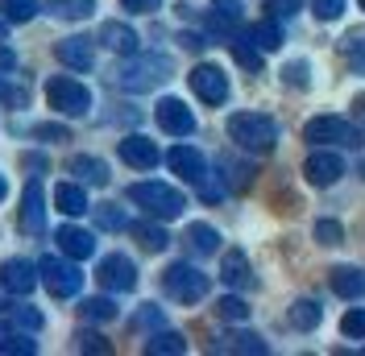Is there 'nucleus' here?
Listing matches in <instances>:
<instances>
[{
    "label": "nucleus",
    "mask_w": 365,
    "mask_h": 356,
    "mask_svg": "<svg viewBox=\"0 0 365 356\" xmlns=\"http://www.w3.org/2000/svg\"><path fill=\"white\" fill-rule=\"evenodd\" d=\"M228 137L250 154H270L278 145V125L266 112H237V116H228Z\"/></svg>",
    "instance_id": "obj_1"
},
{
    "label": "nucleus",
    "mask_w": 365,
    "mask_h": 356,
    "mask_svg": "<svg viewBox=\"0 0 365 356\" xmlns=\"http://www.w3.org/2000/svg\"><path fill=\"white\" fill-rule=\"evenodd\" d=\"M166 79H170V58L166 54H129V63L116 70V88L133 91V95L158 88Z\"/></svg>",
    "instance_id": "obj_2"
},
{
    "label": "nucleus",
    "mask_w": 365,
    "mask_h": 356,
    "mask_svg": "<svg viewBox=\"0 0 365 356\" xmlns=\"http://www.w3.org/2000/svg\"><path fill=\"white\" fill-rule=\"evenodd\" d=\"M129 199H133L145 216H154V220H179L182 207H187L182 191L166 187V182H133V187H129Z\"/></svg>",
    "instance_id": "obj_3"
},
{
    "label": "nucleus",
    "mask_w": 365,
    "mask_h": 356,
    "mask_svg": "<svg viewBox=\"0 0 365 356\" xmlns=\"http://www.w3.org/2000/svg\"><path fill=\"white\" fill-rule=\"evenodd\" d=\"M38 278H42V286L54 294V298H75L79 290H83V273H79V266H75V257H42L38 261Z\"/></svg>",
    "instance_id": "obj_4"
},
{
    "label": "nucleus",
    "mask_w": 365,
    "mask_h": 356,
    "mask_svg": "<svg viewBox=\"0 0 365 356\" xmlns=\"http://www.w3.org/2000/svg\"><path fill=\"white\" fill-rule=\"evenodd\" d=\"M46 100H50V108L63 112V116H83V112H91V91L79 79H71V75L46 79Z\"/></svg>",
    "instance_id": "obj_5"
},
{
    "label": "nucleus",
    "mask_w": 365,
    "mask_h": 356,
    "mask_svg": "<svg viewBox=\"0 0 365 356\" xmlns=\"http://www.w3.org/2000/svg\"><path fill=\"white\" fill-rule=\"evenodd\" d=\"M303 141L312 145H341V150H357L361 145V133L344 120V116H316L303 125Z\"/></svg>",
    "instance_id": "obj_6"
},
{
    "label": "nucleus",
    "mask_w": 365,
    "mask_h": 356,
    "mask_svg": "<svg viewBox=\"0 0 365 356\" xmlns=\"http://www.w3.org/2000/svg\"><path fill=\"white\" fill-rule=\"evenodd\" d=\"M162 286H166V294H170L175 303H187V307H191V303H200V298L207 294L212 282H207V273H200L195 266L175 261V266L162 273Z\"/></svg>",
    "instance_id": "obj_7"
},
{
    "label": "nucleus",
    "mask_w": 365,
    "mask_h": 356,
    "mask_svg": "<svg viewBox=\"0 0 365 356\" xmlns=\"http://www.w3.org/2000/svg\"><path fill=\"white\" fill-rule=\"evenodd\" d=\"M154 120H158L162 133H170V137H191V133H195V116H191V108H187L182 100H175V95L158 100Z\"/></svg>",
    "instance_id": "obj_8"
},
{
    "label": "nucleus",
    "mask_w": 365,
    "mask_h": 356,
    "mask_svg": "<svg viewBox=\"0 0 365 356\" xmlns=\"http://www.w3.org/2000/svg\"><path fill=\"white\" fill-rule=\"evenodd\" d=\"M96 278H100V286L104 290H116V294H125V290L137 286V266L125 257V253H108L100 269H96Z\"/></svg>",
    "instance_id": "obj_9"
},
{
    "label": "nucleus",
    "mask_w": 365,
    "mask_h": 356,
    "mask_svg": "<svg viewBox=\"0 0 365 356\" xmlns=\"http://www.w3.org/2000/svg\"><path fill=\"white\" fill-rule=\"evenodd\" d=\"M191 91L204 100V104H225L228 100V75L212 63H200L191 70Z\"/></svg>",
    "instance_id": "obj_10"
},
{
    "label": "nucleus",
    "mask_w": 365,
    "mask_h": 356,
    "mask_svg": "<svg viewBox=\"0 0 365 356\" xmlns=\"http://www.w3.org/2000/svg\"><path fill=\"white\" fill-rule=\"evenodd\" d=\"M38 282H42L38 278V266L25 261V257H9L0 266V286L9 290V294H17V298H29V290L38 286Z\"/></svg>",
    "instance_id": "obj_11"
},
{
    "label": "nucleus",
    "mask_w": 365,
    "mask_h": 356,
    "mask_svg": "<svg viewBox=\"0 0 365 356\" xmlns=\"http://www.w3.org/2000/svg\"><path fill=\"white\" fill-rule=\"evenodd\" d=\"M21 232H29V236H42L46 232V191H42V182L34 178L29 187H25V195H21Z\"/></svg>",
    "instance_id": "obj_12"
},
{
    "label": "nucleus",
    "mask_w": 365,
    "mask_h": 356,
    "mask_svg": "<svg viewBox=\"0 0 365 356\" xmlns=\"http://www.w3.org/2000/svg\"><path fill=\"white\" fill-rule=\"evenodd\" d=\"M166 166L175 170L179 178H187V182H204V174H207V157L195 150V145H175L170 154H166Z\"/></svg>",
    "instance_id": "obj_13"
},
{
    "label": "nucleus",
    "mask_w": 365,
    "mask_h": 356,
    "mask_svg": "<svg viewBox=\"0 0 365 356\" xmlns=\"http://www.w3.org/2000/svg\"><path fill=\"white\" fill-rule=\"evenodd\" d=\"M303 174H307V182L312 187H332V182H341V174H344V162H341V154H312L307 162H303Z\"/></svg>",
    "instance_id": "obj_14"
},
{
    "label": "nucleus",
    "mask_w": 365,
    "mask_h": 356,
    "mask_svg": "<svg viewBox=\"0 0 365 356\" xmlns=\"http://www.w3.org/2000/svg\"><path fill=\"white\" fill-rule=\"evenodd\" d=\"M120 157H125L133 170H154V166H158V145H154L150 137L133 133V137L120 141Z\"/></svg>",
    "instance_id": "obj_15"
},
{
    "label": "nucleus",
    "mask_w": 365,
    "mask_h": 356,
    "mask_svg": "<svg viewBox=\"0 0 365 356\" xmlns=\"http://www.w3.org/2000/svg\"><path fill=\"white\" fill-rule=\"evenodd\" d=\"M220 278H225L228 290H250L253 282H257V278H253V269H250V257H245L241 248H228V253H225Z\"/></svg>",
    "instance_id": "obj_16"
},
{
    "label": "nucleus",
    "mask_w": 365,
    "mask_h": 356,
    "mask_svg": "<svg viewBox=\"0 0 365 356\" xmlns=\"http://www.w3.org/2000/svg\"><path fill=\"white\" fill-rule=\"evenodd\" d=\"M54 54H58V63L71 67V70H91V63H96L91 38H67V42L54 46Z\"/></svg>",
    "instance_id": "obj_17"
},
{
    "label": "nucleus",
    "mask_w": 365,
    "mask_h": 356,
    "mask_svg": "<svg viewBox=\"0 0 365 356\" xmlns=\"http://www.w3.org/2000/svg\"><path fill=\"white\" fill-rule=\"evenodd\" d=\"M100 42L108 46L113 54H125V58H129V54H137L141 38H137L125 21H104V25H100Z\"/></svg>",
    "instance_id": "obj_18"
},
{
    "label": "nucleus",
    "mask_w": 365,
    "mask_h": 356,
    "mask_svg": "<svg viewBox=\"0 0 365 356\" xmlns=\"http://www.w3.org/2000/svg\"><path fill=\"white\" fill-rule=\"evenodd\" d=\"M58 253H67V257H75V261H83V257H91L96 253V241H91V232H83V228H75V224H67V228H58Z\"/></svg>",
    "instance_id": "obj_19"
},
{
    "label": "nucleus",
    "mask_w": 365,
    "mask_h": 356,
    "mask_svg": "<svg viewBox=\"0 0 365 356\" xmlns=\"http://www.w3.org/2000/svg\"><path fill=\"white\" fill-rule=\"evenodd\" d=\"M216 352H245V356H266V352H270V344H266L262 335H253V332H232V335H225V340L216 344Z\"/></svg>",
    "instance_id": "obj_20"
},
{
    "label": "nucleus",
    "mask_w": 365,
    "mask_h": 356,
    "mask_svg": "<svg viewBox=\"0 0 365 356\" xmlns=\"http://www.w3.org/2000/svg\"><path fill=\"white\" fill-rule=\"evenodd\" d=\"M332 290L341 298H365V269H353V266L332 269Z\"/></svg>",
    "instance_id": "obj_21"
},
{
    "label": "nucleus",
    "mask_w": 365,
    "mask_h": 356,
    "mask_svg": "<svg viewBox=\"0 0 365 356\" xmlns=\"http://www.w3.org/2000/svg\"><path fill=\"white\" fill-rule=\"evenodd\" d=\"M67 170H71V174H79L83 182H91V187H108V166H104L100 157H91V154L71 157Z\"/></svg>",
    "instance_id": "obj_22"
},
{
    "label": "nucleus",
    "mask_w": 365,
    "mask_h": 356,
    "mask_svg": "<svg viewBox=\"0 0 365 356\" xmlns=\"http://www.w3.org/2000/svg\"><path fill=\"white\" fill-rule=\"evenodd\" d=\"M129 232L137 236V245L145 248V253H162V248L170 245V236H166V228L154 220H141V224H129Z\"/></svg>",
    "instance_id": "obj_23"
},
{
    "label": "nucleus",
    "mask_w": 365,
    "mask_h": 356,
    "mask_svg": "<svg viewBox=\"0 0 365 356\" xmlns=\"http://www.w3.org/2000/svg\"><path fill=\"white\" fill-rule=\"evenodd\" d=\"M187 245H191V253H200V257H212V253H220V232L212 224H191L187 228Z\"/></svg>",
    "instance_id": "obj_24"
},
{
    "label": "nucleus",
    "mask_w": 365,
    "mask_h": 356,
    "mask_svg": "<svg viewBox=\"0 0 365 356\" xmlns=\"http://www.w3.org/2000/svg\"><path fill=\"white\" fill-rule=\"evenodd\" d=\"M228 42H232V58H237L241 67L253 70V75L262 70V50H257V42L250 38V29H245V33H232Z\"/></svg>",
    "instance_id": "obj_25"
},
{
    "label": "nucleus",
    "mask_w": 365,
    "mask_h": 356,
    "mask_svg": "<svg viewBox=\"0 0 365 356\" xmlns=\"http://www.w3.org/2000/svg\"><path fill=\"white\" fill-rule=\"evenodd\" d=\"M54 203H58V211H63V216H83V211H91L83 187H75V182H63V187L54 191Z\"/></svg>",
    "instance_id": "obj_26"
},
{
    "label": "nucleus",
    "mask_w": 365,
    "mask_h": 356,
    "mask_svg": "<svg viewBox=\"0 0 365 356\" xmlns=\"http://www.w3.org/2000/svg\"><path fill=\"white\" fill-rule=\"evenodd\" d=\"M145 352L150 356H182L187 352V340L179 332H154L145 340Z\"/></svg>",
    "instance_id": "obj_27"
},
{
    "label": "nucleus",
    "mask_w": 365,
    "mask_h": 356,
    "mask_svg": "<svg viewBox=\"0 0 365 356\" xmlns=\"http://www.w3.org/2000/svg\"><path fill=\"white\" fill-rule=\"evenodd\" d=\"M50 13L58 21H88L96 13V0H50Z\"/></svg>",
    "instance_id": "obj_28"
},
{
    "label": "nucleus",
    "mask_w": 365,
    "mask_h": 356,
    "mask_svg": "<svg viewBox=\"0 0 365 356\" xmlns=\"http://www.w3.org/2000/svg\"><path fill=\"white\" fill-rule=\"evenodd\" d=\"M250 38L257 42V50H266V54H270V50L282 46V25L270 21V17H266V21H253L250 25Z\"/></svg>",
    "instance_id": "obj_29"
},
{
    "label": "nucleus",
    "mask_w": 365,
    "mask_h": 356,
    "mask_svg": "<svg viewBox=\"0 0 365 356\" xmlns=\"http://www.w3.org/2000/svg\"><path fill=\"white\" fill-rule=\"evenodd\" d=\"M91 216H96V224H100L104 232H125V228H129L125 211H120L116 203H96V207H91Z\"/></svg>",
    "instance_id": "obj_30"
},
{
    "label": "nucleus",
    "mask_w": 365,
    "mask_h": 356,
    "mask_svg": "<svg viewBox=\"0 0 365 356\" xmlns=\"http://www.w3.org/2000/svg\"><path fill=\"white\" fill-rule=\"evenodd\" d=\"M0 311L9 315V319H13V323H17V328H21V332H38V328H42V315L34 311V307H29V303H9V307H0Z\"/></svg>",
    "instance_id": "obj_31"
},
{
    "label": "nucleus",
    "mask_w": 365,
    "mask_h": 356,
    "mask_svg": "<svg viewBox=\"0 0 365 356\" xmlns=\"http://www.w3.org/2000/svg\"><path fill=\"white\" fill-rule=\"evenodd\" d=\"M79 315L88 323H108V319H116V303L113 298H83L79 303Z\"/></svg>",
    "instance_id": "obj_32"
},
{
    "label": "nucleus",
    "mask_w": 365,
    "mask_h": 356,
    "mask_svg": "<svg viewBox=\"0 0 365 356\" xmlns=\"http://www.w3.org/2000/svg\"><path fill=\"white\" fill-rule=\"evenodd\" d=\"M291 328H299V332H312V328H319V303H312V298H299L295 307H291Z\"/></svg>",
    "instance_id": "obj_33"
},
{
    "label": "nucleus",
    "mask_w": 365,
    "mask_h": 356,
    "mask_svg": "<svg viewBox=\"0 0 365 356\" xmlns=\"http://www.w3.org/2000/svg\"><path fill=\"white\" fill-rule=\"evenodd\" d=\"M237 21H241V17H237V9H232V4L216 9V13H207V29H212V33H220V38H232V33H237Z\"/></svg>",
    "instance_id": "obj_34"
},
{
    "label": "nucleus",
    "mask_w": 365,
    "mask_h": 356,
    "mask_svg": "<svg viewBox=\"0 0 365 356\" xmlns=\"http://www.w3.org/2000/svg\"><path fill=\"white\" fill-rule=\"evenodd\" d=\"M216 315L228 319V323H245V319H250V303H245L241 294H228V298L216 303Z\"/></svg>",
    "instance_id": "obj_35"
},
{
    "label": "nucleus",
    "mask_w": 365,
    "mask_h": 356,
    "mask_svg": "<svg viewBox=\"0 0 365 356\" xmlns=\"http://www.w3.org/2000/svg\"><path fill=\"white\" fill-rule=\"evenodd\" d=\"M0 13L9 21H34L38 17V0H0Z\"/></svg>",
    "instance_id": "obj_36"
},
{
    "label": "nucleus",
    "mask_w": 365,
    "mask_h": 356,
    "mask_svg": "<svg viewBox=\"0 0 365 356\" xmlns=\"http://www.w3.org/2000/svg\"><path fill=\"white\" fill-rule=\"evenodd\" d=\"M341 332L349 335V340H365V307H353V311H344Z\"/></svg>",
    "instance_id": "obj_37"
},
{
    "label": "nucleus",
    "mask_w": 365,
    "mask_h": 356,
    "mask_svg": "<svg viewBox=\"0 0 365 356\" xmlns=\"http://www.w3.org/2000/svg\"><path fill=\"white\" fill-rule=\"evenodd\" d=\"M0 352H9V356H29V352H38V344H34V340H25V335H4V340H0Z\"/></svg>",
    "instance_id": "obj_38"
},
{
    "label": "nucleus",
    "mask_w": 365,
    "mask_h": 356,
    "mask_svg": "<svg viewBox=\"0 0 365 356\" xmlns=\"http://www.w3.org/2000/svg\"><path fill=\"white\" fill-rule=\"evenodd\" d=\"M75 348H79V352H113V348H108V340H104V335H96V332H79V335H75Z\"/></svg>",
    "instance_id": "obj_39"
},
{
    "label": "nucleus",
    "mask_w": 365,
    "mask_h": 356,
    "mask_svg": "<svg viewBox=\"0 0 365 356\" xmlns=\"http://www.w3.org/2000/svg\"><path fill=\"white\" fill-rule=\"evenodd\" d=\"M341 236H344V228L336 220H319L316 224V241L319 245H341Z\"/></svg>",
    "instance_id": "obj_40"
},
{
    "label": "nucleus",
    "mask_w": 365,
    "mask_h": 356,
    "mask_svg": "<svg viewBox=\"0 0 365 356\" xmlns=\"http://www.w3.org/2000/svg\"><path fill=\"white\" fill-rule=\"evenodd\" d=\"M312 9H316L319 21H336L344 13V0H312Z\"/></svg>",
    "instance_id": "obj_41"
},
{
    "label": "nucleus",
    "mask_w": 365,
    "mask_h": 356,
    "mask_svg": "<svg viewBox=\"0 0 365 356\" xmlns=\"http://www.w3.org/2000/svg\"><path fill=\"white\" fill-rule=\"evenodd\" d=\"M133 323H137V328H162V307L145 303V307H141V311L133 315Z\"/></svg>",
    "instance_id": "obj_42"
},
{
    "label": "nucleus",
    "mask_w": 365,
    "mask_h": 356,
    "mask_svg": "<svg viewBox=\"0 0 365 356\" xmlns=\"http://www.w3.org/2000/svg\"><path fill=\"white\" fill-rule=\"evenodd\" d=\"M282 79H287L291 88H307V63H287V67H282Z\"/></svg>",
    "instance_id": "obj_43"
},
{
    "label": "nucleus",
    "mask_w": 365,
    "mask_h": 356,
    "mask_svg": "<svg viewBox=\"0 0 365 356\" xmlns=\"http://www.w3.org/2000/svg\"><path fill=\"white\" fill-rule=\"evenodd\" d=\"M266 9H270L274 17H295L299 9H303V0H266Z\"/></svg>",
    "instance_id": "obj_44"
},
{
    "label": "nucleus",
    "mask_w": 365,
    "mask_h": 356,
    "mask_svg": "<svg viewBox=\"0 0 365 356\" xmlns=\"http://www.w3.org/2000/svg\"><path fill=\"white\" fill-rule=\"evenodd\" d=\"M349 63H353L357 75H365V38H353L349 42Z\"/></svg>",
    "instance_id": "obj_45"
},
{
    "label": "nucleus",
    "mask_w": 365,
    "mask_h": 356,
    "mask_svg": "<svg viewBox=\"0 0 365 356\" xmlns=\"http://www.w3.org/2000/svg\"><path fill=\"white\" fill-rule=\"evenodd\" d=\"M125 4V13H158L162 0H120Z\"/></svg>",
    "instance_id": "obj_46"
},
{
    "label": "nucleus",
    "mask_w": 365,
    "mask_h": 356,
    "mask_svg": "<svg viewBox=\"0 0 365 356\" xmlns=\"http://www.w3.org/2000/svg\"><path fill=\"white\" fill-rule=\"evenodd\" d=\"M179 42L187 46V50H204V46H207V42H204V33H182Z\"/></svg>",
    "instance_id": "obj_47"
},
{
    "label": "nucleus",
    "mask_w": 365,
    "mask_h": 356,
    "mask_svg": "<svg viewBox=\"0 0 365 356\" xmlns=\"http://www.w3.org/2000/svg\"><path fill=\"white\" fill-rule=\"evenodd\" d=\"M13 63H17V58H13V50H0V70H9Z\"/></svg>",
    "instance_id": "obj_48"
},
{
    "label": "nucleus",
    "mask_w": 365,
    "mask_h": 356,
    "mask_svg": "<svg viewBox=\"0 0 365 356\" xmlns=\"http://www.w3.org/2000/svg\"><path fill=\"white\" fill-rule=\"evenodd\" d=\"M4 38H9V17L0 13V46H4Z\"/></svg>",
    "instance_id": "obj_49"
},
{
    "label": "nucleus",
    "mask_w": 365,
    "mask_h": 356,
    "mask_svg": "<svg viewBox=\"0 0 365 356\" xmlns=\"http://www.w3.org/2000/svg\"><path fill=\"white\" fill-rule=\"evenodd\" d=\"M0 100H17V91H9L4 83H0Z\"/></svg>",
    "instance_id": "obj_50"
},
{
    "label": "nucleus",
    "mask_w": 365,
    "mask_h": 356,
    "mask_svg": "<svg viewBox=\"0 0 365 356\" xmlns=\"http://www.w3.org/2000/svg\"><path fill=\"white\" fill-rule=\"evenodd\" d=\"M4 195H9V182H4V174H0V199H4Z\"/></svg>",
    "instance_id": "obj_51"
},
{
    "label": "nucleus",
    "mask_w": 365,
    "mask_h": 356,
    "mask_svg": "<svg viewBox=\"0 0 365 356\" xmlns=\"http://www.w3.org/2000/svg\"><path fill=\"white\" fill-rule=\"evenodd\" d=\"M4 335H9V328H4V323H0V340H4Z\"/></svg>",
    "instance_id": "obj_52"
},
{
    "label": "nucleus",
    "mask_w": 365,
    "mask_h": 356,
    "mask_svg": "<svg viewBox=\"0 0 365 356\" xmlns=\"http://www.w3.org/2000/svg\"><path fill=\"white\" fill-rule=\"evenodd\" d=\"M216 4H237V0H216Z\"/></svg>",
    "instance_id": "obj_53"
},
{
    "label": "nucleus",
    "mask_w": 365,
    "mask_h": 356,
    "mask_svg": "<svg viewBox=\"0 0 365 356\" xmlns=\"http://www.w3.org/2000/svg\"><path fill=\"white\" fill-rule=\"evenodd\" d=\"M361 178H365V162H361Z\"/></svg>",
    "instance_id": "obj_54"
},
{
    "label": "nucleus",
    "mask_w": 365,
    "mask_h": 356,
    "mask_svg": "<svg viewBox=\"0 0 365 356\" xmlns=\"http://www.w3.org/2000/svg\"><path fill=\"white\" fill-rule=\"evenodd\" d=\"M361 9H365V0H361Z\"/></svg>",
    "instance_id": "obj_55"
}]
</instances>
